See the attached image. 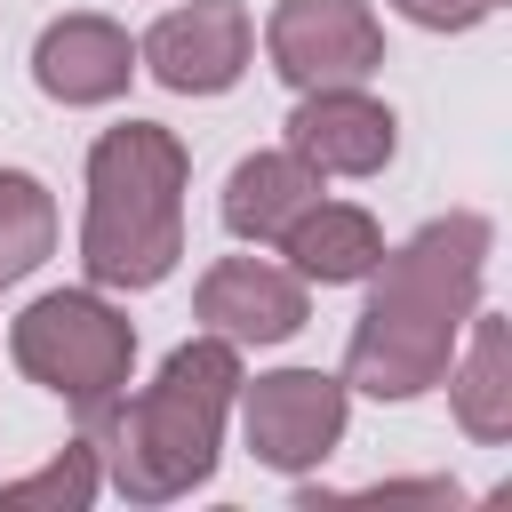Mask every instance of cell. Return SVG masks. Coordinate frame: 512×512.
<instances>
[{
    "label": "cell",
    "mask_w": 512,
    "mask_h": 512,
    "mask_svg": "<svg viewBox=\"0 0 512 512\" xmlns=\"http://www.w3.org/2000/svg\"><path fill=\"white\" fill-rule=\"evenodd\" d=\"M280 136H288V152H296L304 168H320V176H376V168L400 152L392 104H376L360 80H344V88H304Z\"/></svg>",
    "instance_id": "8"
},
{
    "label": "cell",
    "mask_w": 512,
    "mask_h": 512,
    "mask_svg": "<svg viewBox=\"0 0 512 512\" xmlns=\"http://www.w3.org/2000/svg\"><path fill=\"white\" fill-rule=\"evenodd\" d=\"M440 384H448V408H456L464 440H480V448L512 440V320L472 304V320H464L456 360H448Z\"/></svg>",
    "instance_id": "11"
},
{
    "label": "cell",
    "mask_w": 512,
    "mask_h": 512,
    "mask_svg": "<svg viewBox=\"0 0 512 512\" xmlns=\"http://www.w3.org/2000/svg\"><path fill=\"white\" fill-rule=\"evenodd\" d=\"M488 8H504V0H488Z\"/></svg>",
    "instance_id": "17"
},
{
    "label": "cell",
    "mask_w": 512,
    "mask_h": 512,
    "mask_svg": "<svg viewBox=\"0 0 512 512\" xmlns=\"http://www.w3.org/2000/svg\"><path fill=\"white\" fill-rule=\"evenodd\" d=\"M96 488H104V456H96V440L80 432L56 464H40L32 480H8L0 488V504L8 512H24V504H56V512H80V504H96Z\"/></svg>",
    "instance_id": "15"
},
{
    "label": "cell",
    "mask_w": 512,
    "mask_h": 512,
    "mask_svg": "<svg viewBox=\"0 0 512 512\" xmlns=\"http://www.w3.org/2000/svg\"><path fill=\"white\" fill-rule=\"evenodd\" d=\"M488 248H496V224L456 208V216H432L408 248L376 256V272H368L376 288H368L352 344H344V392H368V400L432 392L456 360L472 304H480Z\"/></svg>",
    "instance_id": "1"
},
{
    "label": "cell",
    "mask_w": 512,
    "mask_h": 512,
    "mask_svg": "<svg viewBox=\"0 0 512 512\" xmlns=\"http://www.w3.org/2000/svg\"><path fill=\"white\" fill-rule=\"evenodd\" d=\"M320 200V168H304L288 144L280 152H248L232 176H224V232L232 240H256V248H280V232Z\"/></svg>",
    "instance_id": "13"
},
{
    "label": "cell",
    "mask_w": 512,
    "mask_h": 512,
    "mask_svg": "<svg viewBox=\"0 0 512 512\" xmlns=\"http://www.w3.org/2000/svg\"><path fill=\"white\" fill-rule=\"evenodd\" d=\"M248 48H256V24L240 0H184L136 40V64L176 96H224L248 72Z\"/></svg>",
    "instance_id": "7"
},
{
    "label": "cell",
    "mask_w": 512,
    "mask_h": 512,
    "mask_svg": "<svg viewBox=\"0 0 512 512\" xmlns=\"http://www.w3.org/2000/svg\"><path fill=\"white\" fill-rule=\"evenodd\" d=\"M408 24H424V32H472L480 16H496L488 0H392Z\"/></svg>",
    "instance_id": "16"
},
{
    "label": "cell",
    "mask_w": 512,
    "mask_h": 512,
    "mask_svg": "<svg viewBox=\"0 0 512 512\" xmlns=\"http://www.w3.org/2000/svg\"><path fill=\"white\" fill-rule=\"evenodd\" d=\"M280 256H288V272H296L304 288H352V280L376 272L384 232H376V216L352 208V200H312V208L280 232Z\"/></svg>",
    "instance_id": "12"
},
{
    "label": "cell",
    "mask_w": 512,
    "mask_h": 512,
    "mask_svg": "<svg viewBox=\"0 0 512 512\" xmlns=\"http://www.w3.org/2000/svg\"><path fill=\"white\" fill-rule=\"evenodd\" d=\"M192 312L224 344H288L312 304H304V280L296 272H280L264 256H216L200 272V288H192Z\"/></svg>",
    "instance_id": "9"
},
{
    "label": "cell",
    "mask_w": 512,
    "mask_h": 512,
    "mask_svg": "<svg viewBox=\"0 0 512 512\" xmlns=\"http://www.w3.org/2000/svg\"><path fill=\"white\" fill-rule=\"evenodd\" d=\"M48 248H56V200H48V184L24 176V168H0V288L24 280Z\"/></svg>",
    "instance_id": "14"
},
{
    "label": "cell",
    "mask_w": 512,
    "mask_h": 512,
    "mask_svg": "<svg viewBox=\"0 0 512 512\" xmlns=\"http://www.w3.org/2000/svg\"><path fill=\"white\" fill-rule=\"evenodd\" d=\"M240 432H248V448H256V464L264 472H288V480H304V472H320L336 448H344V416H352V392H344V376H328V368H272V376H240Z\"/></svg>",
    "instance_id": "5"
},
{
    "label": "cell",
    "mask_w": 512,
    "mask_h": 512,
    "mask_svg": "<svg viewBox=\"0 0 512 512\" xmlns=\"http://www.w3.org/2000/svg\"><path fill=\"white\" fill-rule=\"evenodd\" d=\"M264 56L296 96L344 88V80H368L384 64V24L368 0H280L264 16Z\"/></svg>",
    "instance_id": "6"
},
{
    "label": "cell",
    "mask_w": 512,
    "mask_h": 512,
    "mask_svg": "<svg viewBox=\"0 0 512 512\" xmlns=\"http://www.w3.org/2000/svg\"><path fill=\"white\" fill-rule=\"evenodd\" d=\"M8 352H16V368H24L32 384H48V392L80 416V432H88V424L128 392V376H136V320H128L104 288H48V296H32V304L16 312Z\"/></svg>",
    "instance_id": "4"
},
{
    "label": "cell",
    "mask_w": 512,
    "mask_h": 512,
    "mask_svg": "<svg viewBox=\"0 0 512 512\" xmlns=\"http://www.w3.org/2000/svg\"><path fill=\"white\" fill-rule=\"evenodd\" d=\"M184 184L192 152L160 120H120L88 144V216L80 272L88 288H160L184 256Z\"/></svg>",
    "instance_id": "3"
},
{
    "label": "cell",
    "mask_w": 512,
    "mask_h": 512,
    "mask_svg": "<svg viewBox=\"0 0 512 512\" xmlns=\"http://www.w3.org/2000/svg\"><path fill=\"white\" fill-rule=\"evenodd\" d=\"M32 80L48 104H112L136 80V40L112 16H56L32 40Z\"/></svg>",
    "instance_id": "10"
},
{
    "label": "cell",
    "mask_w": 512,
    "mask_h": 512,
    "mask_svg": "<svg viewBox=\"0 0 512 512\" xmlns=\"http://www.w3.org/2000/svg\"><path fill=\"white\" fill-rule=\"evenodd\" d=\"M232 400H240V344H224V336L176 344L136 400L120 392L88 424V440L104 456V480L128 504H176V496L208 488L216 456H224Z\"/></svg>",
    "instance_id": "2"
}]
</instances>
